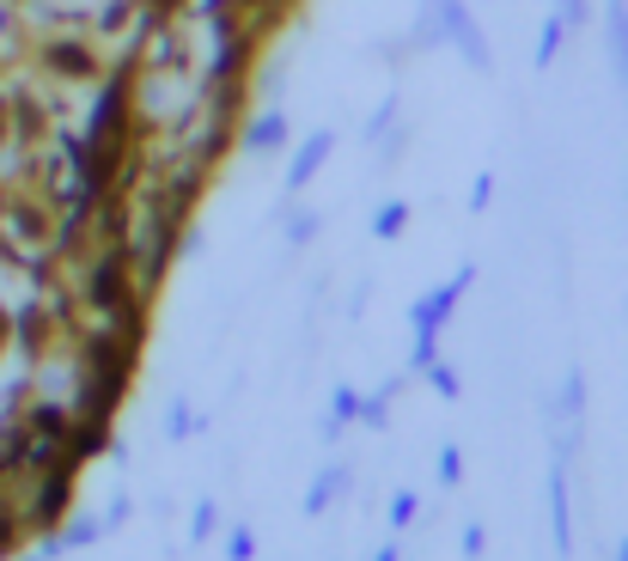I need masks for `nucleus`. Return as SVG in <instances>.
<instances>
[{
    "mask_svg": "<svg viewBox=\"0 0 628 561\" xmlns=\"http://www.w3.org/2000/svg\"><path fill=\"white\" fill-rule=\"evenodd\" d=\"M409 50L433 55V50H452L464 67L476 74H495V43L488 31L476 25V7L470 0H415V19H409Z\"/></svg>",
    "mask_w": 628,
    "mask_h": 561,
    "instance_id": "1",
    "label": "nucleus"
},
{
    "mask_svg": "<svg viewBox=\"0 0 628 561\" xmlns=\"http://www.w3.org/2000/svg\"><path fill=\"white\" fill-rule=\"evenodd\" d=\"M25 62H31V74L50 79V86L93 91L98 79H105V67H110V50L86 25H55V31H31Z\"/></svg>",
    "mask_w": 628,
    "mask_h": 561,
    "instance_id": "2",
    "label": "nucleus"
},
{
    "mask_svg": "<svg viewBox=\"0 0 628 561\" xmlns=\"http://www.w3.org/2000/svg\"><path fill=\"white\" fill-rule=\"evenodd\" d=\"M67 281H74L79 312H86V317H110L117 305H129L134 293H141L129 245H93L79 262H67Z\"/></svg>",
    "mask_w": 628,
    "mask_h": 561,
    "instance_id": "3",
    "label": "nucleus"
},
{
    "mask_svg": "<svg viewBox=\"0 0 628 561\" xmlns=\"http://www.w3.org/2000/svg\"><path fill=\"white\" fill-rule=\"evenodd\" d=\"M13 483H19V519H25V531H31V537H50L55 525L74 513V500H79V464L55 457L50 471L13 476Z\"/></svg>",
    "mask_w": 628,
    "mask_h": 561,
    "instance_id": "4",
    "label": "nucleus"
},
{
    "mask_svg": "<svg viewBox=\"0 0 628 561\" xmlns=\"http://www.w3.org/2000/svg\"><path fill=\"white\" fill-rule=\"evenodd\" d=\"M476 288V262H458L440 288H427L421 300H409V336H445L452 312L464 305V293Z\"/></svg>",
    "mask_w": 628,
    "mask_h": 561,
    "instance_id": "5",
    "label": "nucleus"
},
{
    "mask_svg": "<svg viewBox=\"0 0 628 561\" xmlns=\"http://www.w3.org/2000/svg\"><path fill=\"white\" fill-rule=\"evenodd\" d=\"M336 159V129H312V134H293V147H288V171H281V202H293V196H305L317 183V171Z\"/></svg>",
    "mask_w": 628,
    "mask_h": 561,
    "instance_id": "6",
    "label": "nucleus"
},
{
    "mask_svg": "<svg viewBox=\"0 0 628 561\" xmlns=\"http://www.w3.org/2000/svg\"><path fill=\"white\" fill-rule=\"evenodd\" d=\"M288 147H293V117H288V105H257V110H245L238 153H245V159H281Z\"/></svg>",
    "mask_w": 628,
    "mask_h": 561,
    "instance_id": "7",
    "label": "nucleus"
},
{
    "mask_svg": "<svg viewBox=\"0 0 628 561\" xmlns=\"http://www.w3.org/2000/svg\"><path fill=\"white\" fill-rule=\"evenodd\" d=\"M13 312V348H19V360L25 366H37L50 348H62V336H55V317H50V305H43V293H25L19 305H7Z\"/></svg>",
    "mask_w": 628,
    "mask_h": 561,
    "instance_id": "8",
    "label": "nucleus"
},
{
    "mask_svg": "<svg viewBox=\"0 0 628 561\" xmlns=\"http://www.w3.org/2000/svg\"><path fill=\"white\" fill-rule=\"evenodd\" d=\"M543 507H550V549L574 555V495H567V457L550 452V476H543Z\"/></svg>",
    "mask_w": 628,
    "mask_h": 561,
    "instance_id": "9",
    "label": "nucleus"
},
{
    "mask_svg": "<svg viewBox=\"0 0 628 561\" xmlns=\"http://www.w3.org/2000/svg\"><path fill=\"white\" fill-rule=\"evenodd\" d=\"M110 445H117V421H110V416H74V428H67V452H62V457L86 471V464H98Z\"/></svg>",
    "mask_w": 628,
    "mask_h": 561,
    "instance_id": "10",
    "label": "nucleus"
},
{
    "mask_svg": "<svg viewBox=\"0 0 628 561\" xmlns=\"http://www.w3.org/2000/svg\"><path fill=\"white\" fill-rule=\"evenodd\" d=\"M598 31H604V55H610L616 91L628 98V0H598Z\"/></svg>",
    "mask_w": 628,
    "mask_h": 561,
    "instance_id": "11",
    "label": "nucleus"
},
{
    "mask_svg": "<svg viewBox=\"0 0 628 561\" xmlns=\"http://www.w3.org/2000/svg\"><path fill=\"white\" fill-rule=\"evenodd\" d=\"M348 488H354V471H348V464H342V457H329L324 471H317L312 483H305V495H300V513H305V519H324V513L336 507V500H348Z\"/></svg>",
    "mask_w": 628,
    "mask_h": 561,
    "instance_id": "12",
    "label": "nucleus"
},
{
    "mask_svg": "<svg viewBox=\"0 0 628 561\" xmlns=\"http://www.w3.org/2000/svg\"><path fill=\"white\" fill-rule=\"evenodd\" d=\"M354 416H360V385H329V409L317 416V440L324 445H336V440H348L354 433Z\"/></svg>",
    "mask_w": 628,
    "mask_h": 561,
    "instance_id": "13",
    "label": "nucleus"
},
{
    "mask_svg": "<svg viewBox=\"0 0 628 561\" xmlns=\"http://www.w3.org/2000/svg\"><path fill=\"white\" fill-rule=\"evenodd\" d=\"M275 220H281V238H288V250H312L317 238H324V208H305L300 196L281 202Z\"/></svg>",
    "mask_w": 628,
    "mask_h": 561,
    "instance_id": "14",
    "label": "nucleus"
},
{
    "mask_svg": "<svg viewBox=\"0 0 628 561\" xmlns=\"http://www.w3.org/2000/svg\"><path fill=\"white\" fill-rule=\"evenodd\" d=\"M25 50H31L25 13H19L13 0H0V67H19V62H25Z\"/></svg>",
    "mask_w": 628,
    "mask_h": 561,
    "instance_id": "15",
    "label": "nucleus"
},
{
    "mask_svg": "<svg viewBox=\"0 0 628 561\" xmlns=\"http://www.w3.org/2000/svg\"><path fill=\"white\" fill-rule=\"evenodd\" d=\"M159 433H165V445H184V440H196V433H202V416L190 409V397H184V391H177V397H165Z\"/></svg>",
    "mask_w": 628,
    "mask_h": 561,
    "instance_id": "16",
    "label": "nucleus"
},
{
    "mask_svg": "<svg viewBox=\"0 0 628 561\" xmlns=\"http://www.w3.org/2000/svg\"><path fill=\"white\" fill-rule=\"evenodd\" d=\"M550 416L567 421V428H580V421H586V373H580V366H567V373H562V391H555Z\"/></svg>",
    "mask_w": 628,
    "mask_h": 561,
    "instance_id": "17",
    "label": "nucleus"
},
{
    "mask_svg": "<svg viewBox=\"0 0 628 561\" xmlns=\"http://www.w3.org/2000/svg\"><path fill=\"white\" fill-rule=\"evenodd\" d=\"M397 122H403V91H385L379 105L367 110V122H360V141H367V147H379L385 134L397 129Z\"/></svg>",
    "mask_w": 628,
    "mask_h": 561,
    "instance_id": "18",
    "label": "nucleus"
},
{
    "mask_svg": "<svg viewBox=\"0 0 628 561\" xmlns=\"http://www.w3.org/2000/svg\"><path fill=\"white\" fill-rule=\"evenodd\" d=\"M409 220H415V208H409L403 196L379 202V208H372V238H379V245H397V238L409 233Z\"/></svg>",
    "mask_w": 628,
    "mask_h": 561,
    "instance_id": "19",
    "label": "nucleus"
},
{
    "mask_svg": "<svg viewBox=\"0 0 628 561\" xmlns=\"http://www.w3.org/2000/svg\"><path fill=\"white\" fill-rule=\"evenodd\" d=\"M567 37H574V31H567V19L550 7V19H543V31H537L531 62H537V67H555V62H562V50H567Z\"/></svg>",
    "mask_w": 628,
    "mask_h": 561,
    "instance_id": "20",
    "label": "nucleus"
},
{
    "mask_svg": "<svg viewBox=\"0 0 628 561\" xmlns=\"http://www.w3.org/2000/svg\"><path fill=\"white\" fill-rule=\"evenodd\" d=\"M25 519H19V500L13 495H7V488H0V561H7V555H13V549L19 543H25Z\"/></svg>",
    "mask_w": 628,
    "mask_h": 561,
    "instance_id": "21",
    "label": "nucleus"
},
{
    "mask_svg": "<svg viewBox=\"0 0 628 561\" xmlns=\"http://www.w3.org/2000/svg\"><path fill=\"white\" fill-rule=\"evenodd\" d=\"M190 543H214V537H220V500L214 495H202L196 507H190Z\"/></svg>",
    "mask_w": 628,
    "mask_h": 561,
    "instance_id": "22",
    "label": "nucleus"
},
{
    "mask_svg": "<svg viewBox=\"0 0 628 561\" xmlns=\"http://www.w3.org/2000/svg\"><path fill=\"white\" fill-rule=\"evenodd\" d=\"M220 549H226V561H257V525H245V519L220 525Z\"/></svg>",
    "mask_w": 628,
    "mask_h": 561,
    "instance_id": "23",
    "label": "nucleus"
},
{
    "mask_svg": "<svg viewBox=\"0 0 628 561\" xmlns=\"http://www.w3.org/2000/svg\"><path fill=\"white\" fill-rule=\"evenodd\" d=\"M421 379L433 385V397H440V403H458V397H464V373H458L452 360H433L427 373H421Z\"/></svg>",
    "mask_w": 628,
    "mask_h": 561,
    "instance_id": "24",
    "label": "nucleus"
},
{
    "mask_svg": "<svg viewBox=\"0 0 628 561\" xmlns=\"http://www.w3.org/2000/svg\"><path fill=\"white\" fill-rule=\"evenodd\" d=\"M409 147H415V129H409V122H397V129L385 134L379 147H372V153H379V171H397V165H403V153H409Z\"/></svg>",
    "mask_w": 628,
    "mask_h": 561,
    "instance_id": "25",
    "label": "nucleus"
},
{
    "mask_svg": "<svg viewBox=\"0 0 628 561\" xmlns=\"http://www.w3.org/2000/svg\"><path fill=\"white\" fill-rule=\"evenodd\" d=\"M415 519H421V495H415V488H397L391 507H385V525H391V531H409Z\"/></svg>",
    "mask_w": 628,
    "mask_h": 561,
    "instance_id": "26",
    "label": "nucleus"
},
{
    "mask_svg": "<svg viewBox=\"0 0 628 561\" xmlns=\"http://www.w3.org/2000/svg\"><path fill=\"white\" fill-rule=\"evenodd\" d=\"M433 483L464 488V445H440V457H433Z\"/></svg>",
    "mask_w": 628,
    "mask_h": 561,
    "instance_id": "27",
    "label": "nucleus"
},
{
    "mask_svg": "<svg viewBox=\"0 0 628 561\" xmlns=\"http://www.w3.org/2000/svg\"><path fill=\"white\" fill-rule=\"evenodd\" d=\"M488 202H495V171H476L470 190H464V208H470V214H488Z\"/></svg>",
    "mask_w": 628,
    "mask_h": 561,
    "instance_id": "28",
    "label": "nucleus"
},
{
    "mask_svg": "<svg viewBox=\"0 0 628 561\" xmlns=\"http://www.w3.org/2000/svg\"><path fill=\"white\" fill-rule=\"evenodd\" d=\"M440 360V336H409V373H427Z\"/></svg>",
    "mask_w": 628,
    "mask_h": 561,
    "instance_id": "29",
    "label": "nucleus"
},
{
    "mask_svg": "<svg viewBox=\"0 0 628 561\" xmlns=\"http://www.w3.org/2000/svg\"><path fill=\"white\" fill-rule=\"evenodd\" d=\"M458 549H464L470 561H483V549H488V525H483V519H470V525H464V537H458Z\"/></svg>",
    "mask_w": 628,
    "mask_h": 561,
    "instance_id": "30",
    "label": "nucleus"
},
{
    "mask_svg": "<svg viewBox=\"0 0 628 561\" xmlns=\"http://www.w3.org/2000/svg\"><path fill=\"white\" fill-rule=\"evenodd\" d=\"M555 13L567 19V31H580V25H592V0H550Z\"/></svg>",
    "mask_w": 628,
    "mask_h": 561,
    "instance_id": "31",
    "label": "nucleus"
},
{
    "mask_svg": "<svg viewBox=\"0 0 628 561\" xmlns=\"http://www.w3.org/2000/svg\"><path fill=\"white\" fill-rule=\"evenodd\" d=\"M372 55H385V67H403L415 50H409V37H385V43H372Z\"/></svg>",
    "mask_w": 628,
    "mask_h": 561,
    "instance_id": "32",
    "label": "nucleus"
},
{
    "mask_svg": "<svg viewBox=\"0 0 628 561\" xmlns=\"http://www.w3.org/2000/svg\"><path fill=\"white\" fill-rule=\"evenodd\" d=\"M98 519H105V537H110V531H117L122 519H129V495H117V500H110L105 513H98Z\"/></svg>",
    "mask_w": 628,
    "mask_h": 561,
    "instance_id": "33",
    "label": "nucleus"
},
{
    "mask_svg": "<svg viewBox=\"0 0 628 561\" xmlns=\"http://www.w3.org/2000/svg\"><path fill=\"white\" fill-rule=\"evenodd\" d=\"M367 281H354V293H348V317H360V312H367Z\"/></svg>",
    "mask_w": 628,
    "mask_h": 561,
    "instance_id": "34",
    "label": "nucleus"
},
{
    "mask_svg": "<svg viewBox=\"0 0 628 561\" xmlns=\"http://www.w3.org/2000/svg\"><path fill=\"white\" fill-rule=\"evenodd\" d=\"M13 348V312H7V300H0V354Z\"/></svg>",
    "mask_w": 628,
    "mask_h": 561,
    "instance_id": "35",
    "label": "nucleus"
},
{
    "mask_svg": "<svg viewBox=\"0 0 628 561\" xmlns=\"http://www.w3.org/2000/svg\"><path fill=\"white\" fill-rule=\"evenodd\" d=\"M141 7H147V13H184L190 0H141Z\"/></svg>",
    "mask_w": 628,
    "mask_h": 561,
    "instance_id": "36",
    "label": "nucleus"
},
{
    "mask_svg": "<svg viewBox=\"0 0 628 561\" xmlns=\"http://www.w3.org/2000/svg\"><path fill=\"white\" fill-rule=\"evenodd\" d=\"M372 561H403V549H397V543H379V555H372Z\"/></svg>",
    "mask_w": 628,
    "mask_h": 561,
    "instance_id": "37",
    "label": "nucleus"
},
{
    "mask_svg": "<svg viewBox=\"0 0 628 561\" xmlns=\"http://www.w3.org/2000/svg\"><path fill=\"white\" fill-rule=\"evenodd\" d=\"M616 561H628V537H622V543H616Z\"/></svg>",
    "mask_w": 628,
    "mask_h": 561,
    "instance_id": "38",
    "label": "nucleus"
},
{
    "mask_svg": "<svg viewBox=\"0 0 628 561\" xmlns=\"http://www.w3.org/2000/svg\"><path fill=\"white\" fill-rule=\"evenodd\" d=\"M25 561H55V555H43V549H37V555H25Z\"/></svg>",
    "mask_w": 628,
    "mask_h": 561,
    "instance_id": "39",
    "label": "nucleus"
},
{
    "mask_svg": "<svg viewBox=\"0 0 628 561\" xmlns=\"http://www.w3.org/2000/svg\"><path fill=\"white\" fill-rule=\"evenodd\" d=\"M470 7H483V0H470Z\"/></svg>",
    "mask_w": 628,
    "mask_h": 561,
    "instance_id": "40",
    "label": "nucleus"
},
{
    "mask_svg": "<svg viewBox=\"0 0 628 561\" xmlns=\"http://www.w3.org/2000/svg\"><path fill=\"white\" fill-rule=\"evenodd\" d=\"M13 7H25V0H13Z\"/></svg>",
    "mask_w": 628,
    "mask_h": 561,
    "instance_id": "41",
    "label": "nucleus"
}]
</instances>
